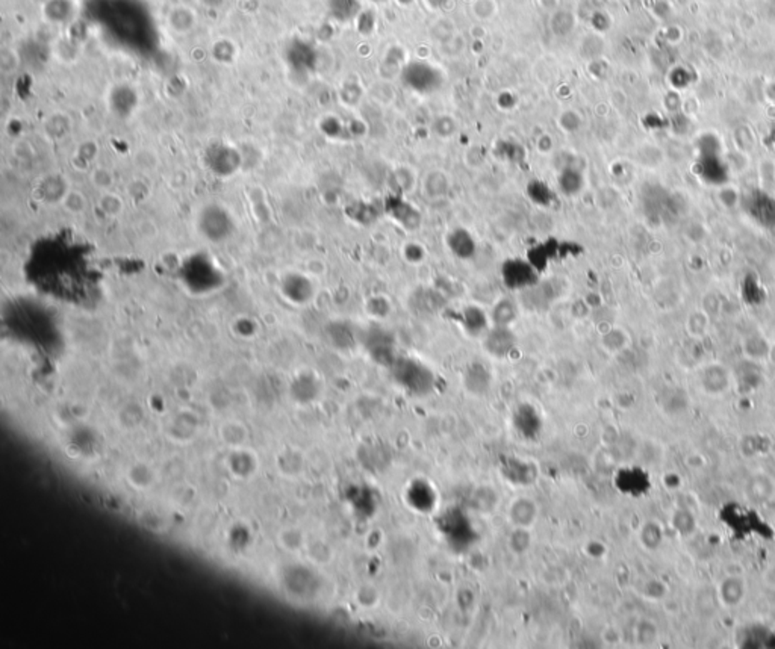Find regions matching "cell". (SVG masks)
I'll list each match as a JSON object with an SVG mask.
<instances>
[{
	"instance_id": "17",
	"label": "cell",
	"mask_w": 775,
	"mask_h": 649,
	"mask_svg": "<svg viewBox=\"0 0 775 649\" xmlns=\"http://www.w3.org/2000/svg\"><path fill=\"white\" fill-rule=\"evenodd\" d=\"M471 11L476 19L489 20L497 14V4L495 0H473Z\"/></svg>"
},
{
	"instance_id": "6",
	"label": "cell",
	"mask_w": 775,
	"mask_h": 649,
	"mask_svg": "<svg viewBox=\"0 0 775 649\" xmlns=\"http://www.w3.org/2000/svg\"><path fill=\"white\" fill-rule=\"evenodd\" d=\"M515 347V336L507 326H495L486 333L485 348L495 358H503Z\"/></svg>"
},
{
	"instance_id": "3",
	"label": "cell",
	"mask_w": 775,
	"mask_h": 649,
	"mask_svg": "<svg viewBox=\"0 0 775 649\" xmlns=\"http://www.w3.org/2000/svg\"><path fill=\"white\" fill-rule=\"evenodd\" d=\"M501 278L507 288L527 289L538 285V271L531 262L524 259H509L501 266Z\"/></svg>"
},
{
	"instance_id": "5",
	"label": "cell",
	"mask_w": 775,
	"mask_h": 649,
	"mask_svg": "<svg viewBox=\"0 0 775 649\" xmlns=\"http://www.w3.org/2000/svg\"><path fill=\"white\" fill-rule=\"evenodd\" d=\"M447 247L453 256L462 261L471 259L477 251V243L474 236L462 227H457L447 236Z\"/></svg>"
},
{
	"instance_id": "7",
	"label": "cell",
	"mask_w": 775,
	"mask_h": 649,
	"mask_svg": "<svg viewBox=\"0 0 775 649\" xmlns=\"http://www.w3.org/2000/svg\"><path fill=\"white\" fill-rule=\"evenodd\" d=\"M366 348L371 353L374 361H377L379 363L392 366L394 362H396V359H394L392 341L388 336V333L384 332V330H376L374 333L368 336Z\"/></svg>"
},
{
	"instance_id": "14",
	"label": "cell",
	"mask_w": 775,
	"mask_h": 649,
	"mask_svg": "<svg viewBox=\"0 0 775 649\" xmlns=\"http://www.w3.org/2000/svg\"><path fill=\"white\" fill-rule=\"evenodd\" d=\"M559 188L566 196H576L583 188V177L580 171L566 168L559 176Z\"/></svg>"
},
{
	"instance_id": "12",
	"label": "cell",
	"mask_w": 775,
	"mask_h": 649,
	"mask_svg": "<svg viewBox=\"0 0 775 649\" xmlns=\"http://www.w3.org/2000/svg\"><path fill=\"white\" fill-rule=\"evenodd\" d=\"M74 6L71 0H47L44 5V16L50 23H66L71 19Z\"/></svg>"
},
{
	"instance_id": "19",
	"label": "cell",
	"mask_w": 775,
	"mask_h": 649,
	"mask_svg": "<svg viewBox=\"0 0 775 649\" xmlns=\"http://www.w3.org/2000/svg\"><path fill=\"white\" fill-rule=\"evenodd\" d=\"M371 2H374V4H380V2H385V0H371Z\"/></svg>"
},
{
	"instance_id": "8",
	"label": "cell",
	"mask_w": 775,
	"mask_h": 649,
	"mask_svg": "<svg viewBox=\"0 0 775 649\" xmlns=\"http://www.w3.org/2000/svg\"><path fill=\"white\" fill-rule=\"evenodd\" d=\"M329 14L338 23H349L361 14L359 0H327Z\"/></svg>"
},
{
	"instance_id": "2",
	"label": "cell",
	"mask_w": 775,
	"mask_h": 649,
	"mask_svg": "<svg viewBox=\"0 0 775 649\" xmlns=\"http://www.w3.org/2000/svg\"><path fill=\"white\" fill-rule=\"evenodd\" d=\"M397 383L416 396H423L434 388V374L426 365L414 359H400L392 365Z\"/></svg>"
},
{
	"instance_id": "18",
	"label": "cell",
	"mask_w": 775,
	"mask_h": 649,
	"mask_svg": "<svg viewBox=\"0 0 775 649\" xmlns=\"http://www.w3.org/2000/svg\"><path fill=\"white\" fill-rule=\"evenodd\" d=\"M214 55L215 58H217L219 61H223V62H231L234 55H235V47L232 46V43H229L226 40H221L219 43H215L214 46Z\"/></svg>"
},
{
	"instance_id": "10",
	"label": "cell",
	"mask_w": 775,
	"mask_h": 649,
	"mask_svg": "<svg viewBox=\"0 0 775 649\" xmlns=\"http://www.w3.org/2000/svg\"><path fill=\"white\" fill-rule=\"evenodd\" d=\"M461 324L465 327V332L469 335L477 336L481 332H485L488 327V318L485 312L477 306H466L461 312Z\"/></svg>"
},
{
	"instance_id": "15",
	"label": "cell",
	"mask_w": 775,
	"mask_h": 649,
	"mask_svg": "<svg viewBox=\"0 0 775 649\" xmlns=\"http://www.w3.org/2000/svg\"><path fill=\"white\" fill-rule=\"evenodd\" d=\"M516 318V304L511 298L500 300L492 311L495 326H509Z\"/></svg>"
},
{
	"instance_id": "4",
	"label": "cell",
	"mask_w": 775,
	"mask_h": 649,
	"mask_svg": "<svg viewBox=\"0 0 775 649\" xmlns=\"http://www.w3.org/2000/svg\"><path fill=\"white\" fill-rule=\"evenodd\" d=\"M385 212L404 231L414 232L421 226V212L401 197H391L385 203Z\"/></svg>"
},
{
	"instance_id": "9",
	"label": "cell",
	"mask_w": 775,
	"mask_h": 649,
	"mask_svg": "<svg viewBox=\"0 0 775 649\" xmlns=\"http://www.w3.org/2000/svg\"><path fill=\"white\" fill-rule=\"evenodd\" d=\"M286 59L294 69H309L315 61L314 49L308 43L294 40L286 49Z\"/></svg>"
},
{
	"instance_id": "11",
	"label": "cell",
	"mask_w": 775,
	"mask_h": 649,
	"mask_svg": "<svg viewBox=\"0 0 775 649\" xmlns=\"http://www.w3.org/2000/svg\"><path fill=\"white\" fill-rule=\"evenodd\" d=\"M489 383H491V376L486 368L481 363H474L466 370L465 386L468 388L469 392H474V393L485 392L489 388Z\"/></svg>"
},
{
	"instance_id": "1",
	"label": "cell",
	"mask_w": 775,
	"mask_h": 649,
	"mask_svg": "<svg viewBox=\"0 0 775 649\" xmlns=\"http://www.w3.org/2000/svg\"><path fill=\"white\" fill-rule=\"evenodd\" d=\"M401 81L411 91L418 94H431L438 91L444 76L442 71L424 61H414L406 64L401 70Z\"/></svg>"
},
{
	"instance_id": "16",
	"label": "cell",
	"mask_w": 775,
	"mask_h": 649,
	"mask_svg": "<svg viewBox=\"0 0 775 649\" xmlns=\"http://www.w3.org/2000/svg\"><path fill=\"white\" fill-rule=\"evenodd\" d=\"M447 188H449L447 179L442 173H431L427 176L426 183H424V191L429 198L442 197L447 193Z\"/></svg>"
},
{
	"instance_id": "13",
	"label": "cell",
	"mask_w": 775,
	"mask_h": 649,
	"mask_svg": "<svg viewBox=\"0 0 775 649\" xmlns=\"http://www.w3.org/2000/svg\"><path fill=\"white\" fill-rule=\"evenodd\" d=\"M169 26L177 34H186L193 31L196 26V16L191 9L185 6H177L170 11Z\"/></svg>"
}]
</instances>
